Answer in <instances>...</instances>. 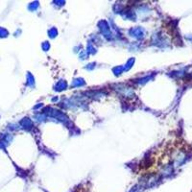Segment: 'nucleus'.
I'll return each instance as SVG.
<instances>
[]
</instances>
